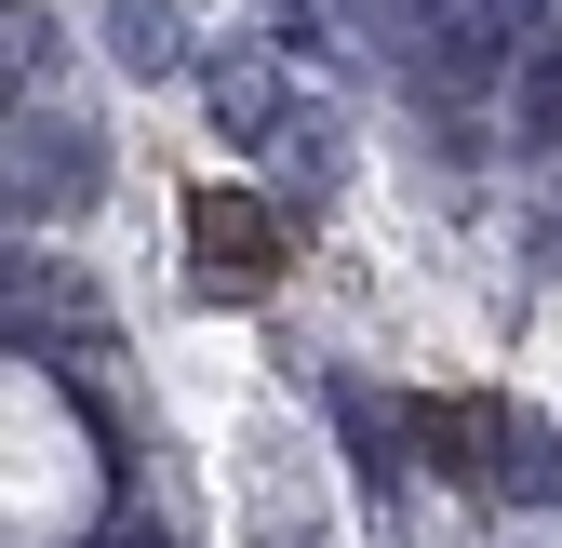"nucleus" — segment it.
Listing matches in <instances>:
<instances>
[{
    "label": "nucleus",
    "instance_id": "f257e3e1",
    "mask_svg": "<svg viewBox=\"0 0 562 548\" xmlns=\"http://www.w3.org/2000/svg\"><path fill=\"white\" fill-rule=\"evenodd\" d=\"M188 254H201V295H268L281 282V215L255 187H201L188 201Z\"/></svg>",
    "mask_w": 562,
    "mask_h": 548
},
{
    "label": "nucleus",
    "instance_id": "f03ea898",
    "mask_svg": "<svg viewBox=\"0 0 562 548\" xmlns=\"http://www.w3.org/2000/svg\"><path fill=\"white\" fill-rule=\"evenodd\" d=\"M81 201H94V134L14 121V215H81Z\"/></svg>",
    "mask_w": 562,
    "mask_h": 548
},
{
    "label": "nucleus",
    "instance_id": "7ed1b4c3",
    "mask_svg": "<svg viewBox=\"0 0 562 548\" xmlns=\"http://www.w3.org/2000/svg\"><path fill=\"white\" fill-rule=\"evenodd\" d=\"M201 107H215V134H295V121H281V67H268V54H215V67H201Z\"/></svg>",
    "mask_w": 562,
    "mask_h": 548
},
{
    "label": "nucleus",
    "instance_id": "20e7f679",
    "mask_svg": "<svg viewBox=\"0 0 562 548\" xmlns=\"http://www.w3.org/2000/svg\"><path fill=\"white\" fill-rule=\"evenodd\" d=\"M496 495H522V509H562V442H549L536 415H509V401H496Z\"/></svg>",
    "mask_w": 562,
    "mask_h": 548
},
{
    "label": "nucleus",
    "instance_id": "39448f33",
    "mask_svg": "<svg viewBox=\"0 0 562 548\" xmlns=\"http://www.w3.org/2000/svg\"><path fill=\"white\" fill-rule=\"evenodd\" d=\"M108 54L134 67V81H175V67H188V27H175V0H108Z\"/></svg>",
    "mask_w": 562,
    "mask_h": 548
},
{
    "label": "nucleus",
    "instance_id": "423d86ee",
    "mask_svg": "<svg viewBox=\"0 0 562 548\" xmlns=\"http://www.w3.org/2000/svg\"><path fill=\"white\" fill-rule=\"evenodd\" d=\"M429 41H442V54L415 67V81H429V94H456V107H469V94H482V81H496V67H509V41L482 27V14H456V27H429Z\"/></svg>",
    "mask_w": 562,
    "mask_h": 548
},
{
    "label": "nucleus",
    "instance_id": "0eeeda50",
    "mask_svg": "<svg viewBox=\"0 0 562 548\" xmlns=\"http://www.w3.org/2000/svg\"><path fill=\"white\" fill-rule=\"evenodd\" d=\"M509 134H522V148H562V41L522 54V107H509Z\"/></svg>",
    "mask_w": 562,
    "mask_h": 548
},
{
    "label": "nucleus",
    "instance_id": "6e6552de",
    "mask_svg": "<svg viewBox=\"0 0 562 548\" xmlns=\"http://www.w3.org/2000/svg\"><path fill=\"white\" fill-rule=\"evenodd\" d=\"M335 429H348V442H362V482L389 495V482H402V468H389V401H375V388H348V375H335Z\"/></svg>",
    "mask_w": 562,
    "mask_h": 548
},
{
    "label": "nucleus",
    "instance_id": "1a4fd4ad",
    "mask_svg": "<svg viewBox=\"0 0 562 548\" xmlns=\"http://www.w3.org/2000/svg\"><path fill=\"white\" fill-rule=\"evenodd\" d=\"M482 27H496L509 54H549V27H562V0H469Z\"/></svg>",
    "mask_w": 562,
    "mask_h": 548
},
{
    "label": "nucleus",
    "instance_id": "9d476101",
    "mask_svg": "<svg viewBox=\"0 0 562 548\" xmlns=\"http://www.w3.org/2000/svg\"><path fill=\"white\" fill-rule=\"evenodd\" d=\"M268 14H281V41H308V0H268Z\"/></svg>",
    "mask_w": 562,
    "mask_h": 548
}]
</instances>
